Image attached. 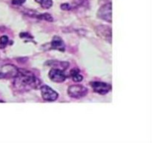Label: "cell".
<instances>
[{
  "label": "cell",
  "mask_w": 152,
  "mask_h": 143,
  "mask_svg": "<svg viewBox=\"0 0 152 143\" xmlns=\"http://www.w3.org/2000/svg\"><path fill=\"white\" fill-rule=\"evenodd\" d=\"M40 90H41V94L42 98L45 101H54L59 97V94L53 90L52 88L50 86H47V85H43L40 87Z\"/></svg>",
  "instance_id": "3957f363"
},
{
  "label": "cell",
  "mask_w": 152,
  "mask_h": 143,
  "mask_svg": "<svg viewBox=\"0 0 152 143\" xmlns=\"http://www.w3.org/2000/svg\"><path fill=\"white\" fill-rule=\"evenodd\" d=\"M3 102H4V101H1V100H0V103H3Z\"/></svg>",
  "instance_id": "d6986e66"
},
{
  "label": "cell",
  "mask_w": 152,
  "mask_h": 143,
  "mask_svg": "<svg viewBox=\"0 0 152 143\" xmlns=\"http://www.w3.org/2000/svg\"><path fill=\"white\" fill-rule=\"evenodd\" d=\"M87 93V88L81 85H72L68 89V94L74 98H81L86 96Z\"/></svg>",
  "instance_id": "7a4b0ae2"
},
{
  "label": "cell",
  "mask_w": 152,
  "mask_h": 143,
  "mask_svg": "<svg viewBox=\"0 0 152 143\" xmlns=\"http://www.w3.org/2000/svg\"><path fill=\"white\" fill-rule=\"evenodd\" d=\"M61 9L64 10H69L71 9V6L68 3H64L61 4Z\"/></svg>",
  "instance_id": "2e32d148"
},
{
  "label": "cell",
  "mask_w": 152,
  "mask_h": 143,
  "mask_svg": "<svg viewBox=\"0 0 152 143\" xmlns=\"http://www.w3.org/2000/svg\"><path fill=\"white\" fill-rule=\"evenodd\" d=\"M18 74V69L13 65L7 64L0 70V79L15 77Z\"/></svg>",
  "instance_id": "8992f818"
},
{
  "label": "cell",
  "mask_w": 152,
  "mask_h": 143,
  "mask_svg": "<svg viewBox=\"0 0 152 143\" xmlns=\"http://www.w3.org/2000/svg\"><path fill=\"white\" fill-rule=\"evenodd\" d=\"M97 16L100 19L107 21L108 22H112V4L107 3L99 9Z\"/></svg>",
  "instance_id": "277c9868"
},
{
  "label": "cell",
  "mask_w": 152,
  "mask_h": 143,
  "mask_svg": "<svg viewBox=\"0 0 152 143\" xmlns=\"http://www.w3.org/2000/svg\"><path fill=\"white\" fill-rule=\"evenodd\" d=\"M40 84L41 81L31 72L25 69H18V74L13 82L15 89L19 92L37 89Z\"/></svg>",
  "instance_id": "6da1fadb"
},
{
  "label": "cell",
  "mask_w": 152,
  "mask_h": 143,
  "mask_svg": "<svg viewBox=\"0 0 152 143\" xmlns=\"http://www.w3.org/2000/svg\"><path fill=\"white\" fill-rule=\"evenodd\" d=\"M96 33L100 38L111 43V28L106 25H99L96 28Z\"/></svg>",
  "instance_id": "ba28073f"
},
{
  "label": "cell",
  "mask_w": 152,
  "mask_h": 143,
  "mask_svg": "<svg viewBox=\"0 0 152 143\" xmlns=\"http://www.w3.org/2000/svg\"><path fill=\"white\" fill-rule=\"evenodd\" d=\"M37 3L41 5L45 9H49L53 5V1L52 0H35Z\"/></svg>",
  "instance_id": "7c38bea8"
},
{
  "label": "cell",
  "mask_w": 152,
  "mask_h": 143,
  "mask_svg": "<svg viewBox=\"0 0 152 143\" xmlns=\"http://www.w3.org/2000/svg\"><path fill=\"white\" fill-rule=\"evenodd\" d=\"M8 37L7 36L4 35L0 37V49H4L8 43Z\"/></svg>",
  "instance_id": "5bb4252c"
},
{
  "label": "cell",
  "mask_w": 152,
  "mask_h": 143,
  "mask_svg": "<svg viewBox=\"0 0 152 143\" xmlns=\"http://www.w3.org/2000/svg\"><path fill=\"white\" fill-rule=\"evenodd\" d=\"M48 76L52 81L56 83H62L66 79V75L64 73L63 70L56 68L51 69L49 72Z\"/></svg>",
  "instance_id": "52a82bcc"
},
{
  "label": "cell",
  "mask_w": 152,
  "mask_h": 143,
  "mask_svg": "<svg viewBox=\"0 0 152 143\" xmlns=\"http://www.w3.org/2000/svg\"><path fill=\"white\" fill-rule=\"evenodd\" d=\"M50 64V66H53L56 67V66L58 65L57 68L56 69H59L62 70H65L69 66V63L67 62H60V61H56V60H51V61H48V63H46V65H48Z\"/></svg>",
  "instance_id": "30bf717a"
},
{
  "label": "cell",
  "mask_w": 152,
  "mask_h": 143,
  "mask_svg": "<svg viewBox=\"0 0 152 143\" xmlns=\"http://www.w3.org/2000/svg\"><path fill=\"white\" fill-rule=\"evenodd\" d=\"M91 86L93 88L95 92L100 94V95H105L111 90V85L107 83H104V82H91Z\"/></svg>",
  "instance_id": "5b68a950"
},
{
  "label": "cell",
  "mask_w": 152,
  "mask_h": 143,
  "mask_svg": "<svg viewBox=\"0 0 152 143\" xmlns=\"http://www.w3.org/2000/svg\"><path fill=\"white\" fill-rule=\"evenodd\" d=\"M35 17H37L39 19H44V20L48 21V22H53V18L52 16H50L49 13H42L39 15H35Z\"/></svg>",
  "instance_id": "4fadbf2b"
},
{
  "label": "cell",
  "mask_w": 152,
  "mask_h": 143,
  "mask_svg": "<svg viewBox=\"0 0 152 143\" xmlns=\"http://www.w3.org/2000/svg\"><path fill=\"white\" fill-rule=\"evenodd\" d=\"M19 36H20L21 38H33L32 36H31V34H28V33H21V34H19Z\"/></svg>",
  "instance_id": "ac0fdd59"
},
{
  "label": "cell",
  "mask_w": 152,
  "mask_h": 143,
  "mask_svg": "<svg viewBox=\"0 0 152 143\" xmlns=\"http://www.w3.org/2000/svg\"><path fill=\"white\" fill-rule=\"evenodd\" d=\"M71 76L73 80L75 82H80L83 80V76L80 73V70L77 69H73L71 70Z\"/></svg>",
  "instance_id": "8fae6325"
},
{
  "label": "cell",
  "mask_w": 152,
  "mask_h": 143,
  "mask_svg": "<svg viewBox=\"0 0 152 143\" xmlns=\"http://www.w3.org/2000/svg\"><path fill=\"white\" fill-rule=\"evenodd\" d=\"M25 1L26 0H12V3H13V4H15V5L20 6L23 4L25 2Z\"/></svg>",
  "instance_id": "e0dca14e"
},
{
  "label": "cell",
  "mask_w": 152,
  "mask_h": 143,
  "mask_svg": "<svg viewBox=\"0 0 152 143\" xmlns=\"http://www.w3.org/2000/svg\"><path fill=\"white\" fill-rule=\"evenodd\" d=\"M51 48L55 50L65 52V45L62 39L59 36H54L51 41Z\"/></svg>",
  "instance_id": "9c48e42d"
},
{
  "label": "cell",
  "mask_w": 152,
  "mask_h": 143,
  "mask_svg": "<svg viewBox=\"0 0 152 143\" xmlns=\"http://www.w3.org/2000/svg\"><path fill=\"white\" fill-rule=\"evenodd\" d=\"M88 3V0H74L73 1V6L74 7H82L86 5Z\"/></svg>",
  "instance_id": "9a60e30c"
}]
</instances>
